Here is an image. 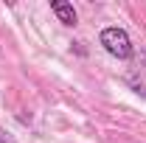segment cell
I'll use <instances>...</instances> for the list:
<instances>
[{
  "mask_svg": "<svg viewBox=\"0 0 146 143\" xmlns=\"http://www.w3.org/2000/svg\"><path fill=\"white\" fill-rule=\"evenodd\" d=\"M124 84H127L135 95H141V98L146 101V48L135 51L132 65H129L127 73H124Z\"/></svg>",
  "mask_w": 146,
  "mask_h": 143,
  "instance_id": "2",
  "label": "cell"
},
{
  "mask_svg": "<svg viewBox=\"0 0 146 143\" xmlns=\"http://www.w3.org/2000/svg\"><path fill=\"white\" fill-rule=\"evenodd\" d=\"M51 11L59 17L62 25H76L79 23V14H76V9H73L68 0H51Z\"/></svg>",
  "mask_w": 146,
  "mask_h": 143,
  "instance_id": "3",
  "label": "cell"
},
{
  "mask_svg": "<svg viewBox=\"0 0 146 143\" xmlns=\"http://www.w3.org/2000/svg\"><path fill=\"white\" fill-rule=\"evenodd\" d=\"M0 143H17V140H14V135H11V132H6V129L0 126Z\"/></svg>",
  "mask_w": 146,
  "mask_h": 143,
  "instance_id": "4",
  "label": "cell"
},
{
  "mask_svg": "<svg viewBox=\"0 0 146 143\" xmlns=\"http://www.w3.org/2000/svg\"><path fill=\"white\" fill-rule=\"evenodd\" d=\"M98 45H101L112 59H118V62H127V59L135 56V45H132V39H129L127 28H118V25L104 28L101 36H98Z\"/></svg>",
  "mask_w": 146,
  "mask_h": 143,
  "instance_id": "1",
  "label": "cell"
}]
</instances>
